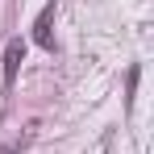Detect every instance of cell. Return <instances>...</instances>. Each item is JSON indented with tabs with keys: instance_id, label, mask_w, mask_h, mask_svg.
Here are the masks:
<instances>
[{
	"instance_id": "obj_1",
	"label": "cell",
	"mask_w": 154,
	"mask_h": 154,
	"mask_svg": "<svg viewBox=\"0 0 154 154\" xmlns=\"http://www.w3.org/2000/svg\"><path fill=\"white\" fill-rule=\"evenodd\" d=\"M21 58H25V42H8V50H4V88H13Z\"/></svg>"
},
{
	"instance_id": "obj_2",
	"label": "cell",
	"mask_w": 154,
	"mask_h": 154,
	"mask_svg": "<svg viewBox=\"0 0 154 154\" xmlns=\"http://www.w3.org/2000/svg\"><path fill=\"white\" fill-rule=\"evenodd\" d=\"M50 21H54V4H46V8L38 13V21H33V42L46 46V50L54 46V42H50Z\"/></svg>"
},
{
	"instance_id": "obj_3",
	"label": "cell",
	"mask_w": 154,
	"mask_h": 154,
	"mask_svg": "<svg viewBox=\"0 0 154 154\" xmlns=\"http://www.w3.org/2000/svg\"><path fill=\"white\" fill-rule=\"evenodd\" d=\"M125 92H129V104H133V92H137V67H129V75H125Z\"/></svg>"
}]
</instances>
